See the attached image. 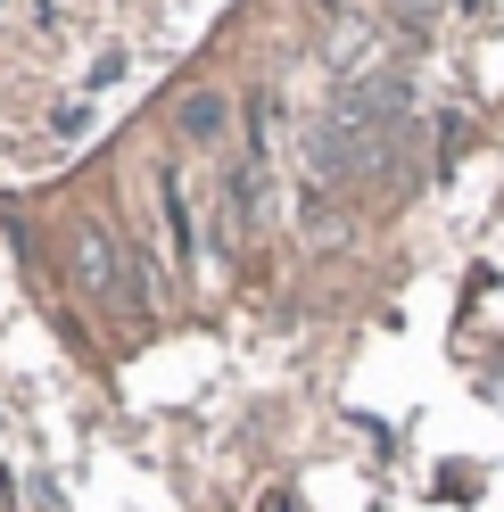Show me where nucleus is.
Masks as SVG:
<instances>
[{
  "instance_id": "nucleus-4",
  "label": "nucleus",
  "mask_w": 504,
  "mask_h": 512,
  "mask_svg": "<svg viewBox=\"0 0 504 512\" xmlns=\"http://www.w3.org/2000/svg\"><path fill=\"white\" fill-rule=\"evenodd\" d=\"M166 232H174V256H191V207H182L174 182H166Z\"/></svg>"
},
{
  "instance_id": "nucleus-2",
  "label": "nucleus",
  "mask_w": 504,
  "mask_h": 512,
  "mask_svg": "<svg viewBox=\"0 0 504 512\" xmlns=\"http://www.w3.org/2000/svg\"><path fill=\"white\" fill-rule=\"evenodd\" d=\"M224 124H232V100H224V91L182 100V133H191V141H224Z\"/></svg>"
},
{
  "instance_id": "nucleus-3",
  "label": "nucleus",
  "mask_w": 504,
  "mask_h": 512,
  "mask_svg": "<svg viewBox=\"0 0 504 512\" xmlns=\"http://www.w3.org/2000/svg\"><path fill=\"white\" fill-rule=\"evenodd\" d=\"M75 265H83V281H116V248L91 223H75Z\"/></svg>"
},
{
  "instance_id": "nucleus-1",
  "label": "nucleus",
  "mask_w": 504,
  "mask_h": 512,
  "mask_svg": "<svg viewBox=\"0 0 504 512\" xmlns=\"http://www.w3.org/2000/svg\"><path fill=\"white\" fill-rule=\"evenodd\" d=\"M405 108V75L397 67H356L348 83L331 91L323 108V133H314V174H356L372 149H381V133L397 124Z\"/></svg>"
}]
</instances>
